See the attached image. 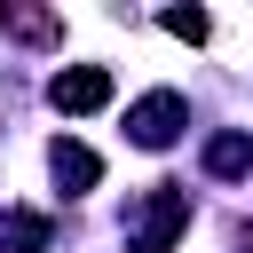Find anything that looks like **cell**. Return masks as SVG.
Wrapping results in <instances>:
<instances>
[{
	"label": "cell",
	"instance_id": "obj_1",
	"mask_svg": "<svg viewBox=\"0 0 253 253\" xmlns=\"http://www.w3.org/2000/svg\"><path fill=\"white\" fill-rule=\"evenodd\" d=\"M182 229H190V198L182 190H150L134 206V253H174Z\"/></svg>",
	"mask_w": 253,
	"mask_h": 253
},
{
	"label": "cell",
	"instance_id": "obj_2",
	"mask_svg": "<svg viewBox=\"0 0 253 253\" xmlns=\"http://www.w3.org/2000/svg\"><path fill=\"white\" fill-rule=\"evenodd\" d=\"M47 103H55L63 119H87V111L111 103V71H103V63H71V71L47 79Z\"/></svg>",
	"mask_w": 253,
	"mask_h": 253
},
{
	"label": "cell",
	"instance_id": "obj_3",
	"mask_svg": "<svg viewBox=\"0 0 253 253\" xmlns=\"http://www.w3.org/2000/svg\"><path fill=\"white\" fill-rule=\"evenodd\" d=\"M182 119H190V103H182L174 87H158V95H142V103L126 111V134H134L142 150H166V142L182 134Z\"/></svg>",
	"mask_w": 253,
	"mask_h": 253
},
{
	"label": "cell",
	"instance_id": "obj_4",
	"mask_svg": "<svg viewBox=\"0 0 253 253\" xmlns=\"http://www.w3.org/2000/svg\"><path fill=\"white\" fill-rule=\"evenodd\" d=\"M47 174L63 182V198H79V190H95V182H103V158H95L87 142H55V150H47Z\"/></svg>",
	"mask_w": 253,
	"mask_h": 253
},
{
	"label": "cell",
	"instance_id": "obj_5",
	"mask_svg": "<svg viewBox=\"0 0 253 253\" xmlns=\"http://www.w3.org/2000/svg\"><path fill=\"white\" fill-rule=\"evenodd\" d=\"M206 174H221V182H237V174H253V134H245V126H229V134H213V142H206Z\"/></svg>",
	"mask_w": 253,
	"mask_h": 253
},
{
	"label": "cell",
	"instance_id": "obj_6",
	"mask_svg": "<svg viewBox=\"0 0 253 253\" xmlns=\"http://www.w3.org/2000/svg\"><path fill=\"white\" fill-rule=\"evenodd\" d=\"M0 245H16V253H47V245H55V221H47V213H0Z\"/></svg>",
	"mask_w": 253,
	"mask_h": 253
},
{
	"label": "cell",
	"instance_id": "obj_7",
	"mask_svg": "<svg viewBox=\"0 0 253 253\" xmlns=\"http://www.w3.org/2000/svg\"><path fill=\"white\" fill-rule=\"evenodd\" d=\"M0 32H16V40H63V16H47V8H0Z\"/></svg>",
	"mask_w": 253,
	"mask_h": 253
},
{
	"label": "cell",
	"instance_id": "obj_8",
	"mask_svg": "<svg viewBox=\"0 0 253 253\" xmlns=\"http://www.w3.org/2000/svg\"><path fill=\"white\" fill-rule=\"evenodd\" d=\"M158 24H166V32H174V40H190V47H198V40H206V32H213V24H206V8H166V16H158Z\"/></svg>",
	"mask_w": 253,
	"mask_h": 253
}]
</instances>
